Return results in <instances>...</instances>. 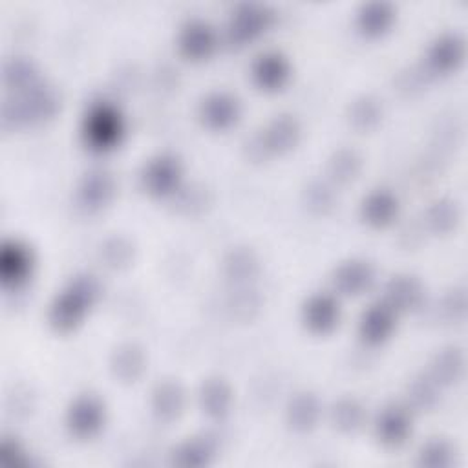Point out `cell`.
Listing matches in <instances>:
<instances>
[{
  "instance_id": "9",
  "label": "cell",
  "mask_w": 468,
  "mask_h": 468,
  "mask_svg": "<svg viewBox=\"0 0 468 468\" xmlns=\"http://www.w3.org/2000/svg\"><path fill=\"white\" fill-rule=\"evenodd\" d=\"M174 176H176L174 165H172L171 161H165V159H163L159 165H156L152 171H150L149 180L154 188H158V190H166V188L174 183L176 180Z\"/></svg>"
},
{
  "instance_id": "12",
  "label": "cell",
  "mask_w": 468,
  "mask_h": 468,
  "mask_svg": "<svg viewBox=\"0 0 468 468\" xmlns=\"http://www.w3.org/2000/svg\"><path fill=\"white\" fill-rule=\"evenodd\" d=\"M341 280L346 282V284H351V289H355V284L364 285V284H367V282H370V273H367L366 267L351 266L350 271L344 273Z\"/></svg>"
},
{
  "instance_id": "4",
  "label": "cell",
  "mask_w": 468,
  "mask_h": 468,
  "mask_svg": "<svg viewBox=\"0 0 468 468\" xmlns=\"http://www.w3.org/2000/svg\"><path fill=\"white\" fill-rule=\"evenodd\" d=\"M90 137L96 144L99 147H108L115 141L119 134V122L115 118L114 112H110L106 108H99L97 112H93L92 119H90Z\"/></svg>"
},
{
  "instance_id": "1",
  "label": "cell",
  "mask_w": 468,
  "mask_h": 468,
  "mask_svg": "<svg viewBox=\"0 0 468 468\" xmlns=\"http://www.w3.org/2000/svg\"><path fill=\"white\" fill-rule=\"evenodd\" d=\"M93 295V287L90 282H77L70 291H66L53 309V320L61 328L75 324L83 315L84 306L90 304V297Z\"/></svg>"
},
{
  "instance_id": "2",
  "label": "cell",
  "mask_w": 468,
  "mask_h": 468,
  "mask_svg": "<svg viewBox=\"0 0 468 468\" xmlns=\"http://www.w3.org/2000/svg\"><path fill=\"white\" fill-rule=\"evenodd\" d=\"M0 267H2V280L8 285H17L26 278L30 271V256L24 247L18 244H6L0 258Z\"/></svg>"
},
{
  "instance_id": "6",
  "label": "cell",
  "mask_w": 468,
  "mask_h": 468,
  "mask_svg": "<svg viewBox=\"0 0 468 468\" xmlns=\"http://www.w3.org/2000/svg\"><path fill=\"white\" fill-rule=\"evenodd\" d=\"M209 110H207V119L216 125H225V122L232 121V118L236 115V106L232 105V101L224 99V97H215L212 101H209Z\"/></svg>"
},
{
  "instance_id": "8",
  "label": "cell",
  "mask_w": 468,
  "mask_h": 468,
  "mask_svg": "<svg viewBox=\"0 0 468 468\" xmlns=\"http://www.w3.org/2000/svg\"><path fill=\"white\" fill-rule=\"evenodd\" d=\"M285 75L284 66L276 57H266L258 68V77L266 86H275L282 83V77Z\"/></svg>"
},
{
  "instance_id": "7",
  "label": "cell",
  "mask_w": 468,
  "mask_h": 468,
  "mask_svg": "<svg viewBox=\"0 0 468 468\" xmlns=\"http://www.w3.org/2000/svg\"><path fill=\"white\" fill-rule=\"evenodd\" d=\"M335 320V306L328 298H319L309 306V324L316 328H326Z\"/></svg>"
},
{
  "instance_id": "5",
  "label": "cell",
  "mask_w": 468,
  "mask_h": 468,
  "mask_svg": "<svg viewBox=\"0 0 468 468\" xmlns=\"http://www.w3.org/2000/svg\"><path fill=\"white\" fill-rule=\"evenodd\" d=\"M408 423L401 411H388L379 423V435H381L382 441L389 443V445H397V443L404 441Z\"/></svg>"
},
{
  "instance_id": "3",
  "label": "cell",
  "mask_w": 468,
  "mask_h": 468,
  "mask_svg": "<svg viewBox=\"0 0 468 468\" xmlns=\"http://www.w3.org/2000/svg\"><path fill=\"white\" fill-rule=\"evenodd\" d=\"M101 408L92 399H84L72 410L70 425L77 435H92L101 426Z\"/></svg>"
},
{
  "instance_id": "10",
  "label": "cell",
  "mask_w": 468,
  "mask_h": 468,
  "mask_svg": "<svg viewBox=\"0 0 468 468\" xmlns=\"http://www.w3.org/2000/svg\"><path fill=\"white\" fill-rule=\"evenodd\" d=\"M389 328V319L384 311H372L367 319L364 320V331H366L367 338H382Z\"/></svg>"
},
{
  "instance_id": "11",
  "label": "cell",
  "mask_w": 468,
  "mask_h": 468,
  "mask_svg": "<svg viewBox=\"0 0 468 468\" xmlns=\"http://www.w3.org/2000/svg\"><path fill=\"white\" fill-rule=\"evenodd\" d=\"M367 210H370V216L375 219H386L389 216V212L394 210L392 202H388V198L384 196H377L375 200L367 203Z\"/></svg>"
}]
</instances>
